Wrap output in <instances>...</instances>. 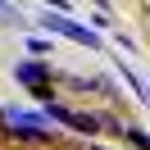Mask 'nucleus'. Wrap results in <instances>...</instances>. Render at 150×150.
<instances>
[{"label":"nucleus","instance_id":"7ed1b4c3","mask_svg":"<svg viewBox=\"0 0 150 150\" xmlns=\"http://www.w3.org/2000/svg\"><path fill=\"white\" fill-rule=\"evenodd\" d=\"M14 77H18L37 100H46V105L55 100V91H50V64H46V59H23V64L14 68Z\"/></svg>","mask_w":150,"mask_h":150},{"label":"nucleus","instance_id":"20e7f679","mask_svg":"<svg viewBox=\"0 0 150 150\" xmlns=\"http://www.w3.org/2000/svg\"><path fill=\"white\" fill-rule=\"evenodd\" d=\"M114 68H118V73H123V82H127V86H132V91H137V96H141V105H150V91H146V82H141V77H137V73H132V68H127V64H123V59H114Z\"/></svg>","mask_w":150,"mask_h":150},{"label":"nucleus","instance_id":"f257e3e1","mask_svg":"<svg viewBox=\"0 0 150 150\" xmlns=\"http://www.w3.org/2000/svg\"><path fill=\"white\" fill-rule=\"evenodd\" d=\"M0 123H9V137L18 141H50V118L46 109H0Z\"/></svg>","mask_w":150,"mask_h":150},{"label":"nucleus","instance_id":"f03ea898","mask_svg":"<svg viewBox=\"0 0 150 150\" xmlns=\"http://www.w3.org/2000/svg\"><path fill=\"white\" fill-rule=\"evenodd\" d=\"M37 23H41L46 32H55V37H68V41H77V46H86V50H100V46H105L96 28H82V23H73L68 14H59V9L37 14Z\"/></svg>","mask_w":150,"mask_h":150},{"label":"nucleus","instance_id":"0eeeda50","mask_svg":"<svg viewBox=\"0 0 150 150\" xmlns=\"http://www.w3.org/2000/svg\"><path fill=\"white\" fill-rule=\"evenodd\" d=\"M28 50H32V55H46L50 41H46V37H28Z\"/></svg>","mask_w":150,"mask_h":150},{"label":"nucleus","instance_id":"39448f33","mask_svg":"<svg viewBox=\"0 0 150 150\" xmlns=\"http://www.w3.org/2000/svg\"><path fill=\"white\" fill-rule=\"evenodd\" d=\"M123 137L132 141L137 150H150V132H141V127H132V123H123Z\"/></svg>","mask_w":150,"mask_h":150},{"label":"nucleus","instance_id":"423d86ee","mask_svg":"<svg viewBox=\"0 0 150 150\" xmlns=\"http://www.w3.org/2000/svg\"><path fill=\"white\" fill-rule=\"evenodd\" d=\"M0 18H5V23H14V28H23V9L14 5V0H0Z\"/></svg>","mask_w":150,"mask_h":150},{"label":"nucleus","instance_id":"1a4fd4ad","mask_svg":"<svg viewBox=\"0 0 150 150\" xmlns=\"http://www.w3.org/2000/svg\"><path fill=\"white\" fill-rule=\"evenodd\" d=\"M91 150H100V146H91Z\"/></svg>","mask_w":150,"mask_h":150},{"label":"nucleus","instance_id":"6e6552de","mask_svg":"<svg viewBox=\"0 0 150 150\" xmlns=\"http://www.w3.org/2000/svg\"><path fill=\"white\" fill-rule=\"evenodd\" d=\"M96 5H105V9H109V0H96Z\"/></svg>","mask_w":150,"mask_h":150}]
</instances>
